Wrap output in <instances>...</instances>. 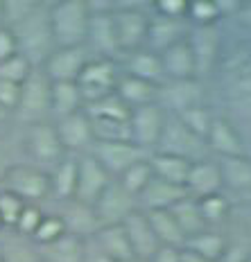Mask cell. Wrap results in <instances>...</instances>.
I'll return each mask as SVG.
<instances>
[{
  "label": "cell",
  "mask_w": 251,
  "mask_h": 262,
  "mask_svg": "<svg viewBox=\"0 0 251 262\" xmlns=\"http://www.w3.org/2000/svg\"><path fill=\"white\" fill-rule=\"evenodd\" d=\"M0 262H3V260H0Z\"/></svg>",
  "instance_id": "obj_62"
},
{
  "label": "cell",
  "mask_w": 251,
  "mask_h": 262,
  "mask_svg": "<svg viewBox=\"0 0 251 262\" xmlns=\"http://www.w3.org/2000/svg\"><path fill=\"white\" fill-rule=\"evenodd\" d=\"M179 262H211V260H206L204 255H199V253H195V251H190V249H181V255H179Z\"/></svg>",
  "instance_id": "obj_56"
},
{
  "label": "cell",
  "mask_w": 251,
  "mask_h": 262,
  "mask_svg": "<svg viewBox=\"0 0 251 262\" xmlns=\"http://www.w3.org/2000/svg\"><path fill=\"white\" fill-rule=\"evenodd\" d=\"M25 149L32 161H34V165L43 172H50L61 158L68 156L61 140H59V136H57L54 122H50V120L27 127Z\"/></svg>",
  "instance_id": "obj_8"
},
{
  "label": "cell",
  "mask_w": 251,
  "mask_h": 262,
  "mask_svg": "<svg viewBox=\"0 0 251 262\" xmlns=\"http://www.w3.org/2000/svg\"><path fill=\"white\" fill-rule=\"evenodd\" d=\"M206 147L213 149L220 158H231V156H244V143L240 138L236 124L226 118L213 120L211 131L206 136Z\"/></svg>",
  "instance_id": "obj_22"
},
{
  "label": "cell",
  "mask_w": 251,
  "mask_h": 262,
  "mask_svg": "<svg viewBox=\"0 0 251 262\" xmlns=\"http://www.w3.org/2000/svg\"><path fill=\"white\" fill-rule=\"evenodd\" d=\"M122 228L127 233L129 247L134 251V258L140 260H152L154 253L161 249V242L156 239L154 231H152V224L147 220V215L143 210H134L127 220L122 222Z\"/></svg>",
  "instance_id": "obj_19"
},
{
  "label": "cell",
  "mask_w": 251,
  "mask_h": 262,
  "mask_svg": "<svg viewBox=\"0 0 251 262\" xmlns=\"http://www.w3.org/2000/svg\"><path fill=\"white\" fill-rule=\"evenodd\" d=\"M32 70H34V66L18 52V54H14V57L5 59V61H0V79L12 81V84H23V81L30 77Z\"/></svg>",
  "instance_id": "obj_45"
},
{
  "label": "cell",
  "mask_w": 251,
  "mask_h": 262,
  "mask_svg": "<svg viewBox=\"0 0 251 262\" xmlns=\"http://www.w3.org/2000/svg\"><path fill=\"white\" fill-rule=\"evenodd\" d=\"M43 215H46V212H43L36 204H27L18 217V224H16V228H14L16 235L32 239V235L36 233V228H39V224L43 220Z\"/></svg>",
  "instance_id": "obj_47"
},
{
  "label": "cell",
  "mask_w": 251,
  "mask_h": 262,
  "mask_svg": "<svg viewBox=\"0 0 251 262\" xmlns=\"http://www.w3.org/2000/svg\"><path fill=\"white\" fill-rule=\"evenodd\" d=\"M172 217L177 220L179 228L183 231L185 239L193 237V235H199L201 231H206V222L201 217V210H199V201L193 199V196H183L179 204H174L172 208Z\"/></svg>",
  "instance_id": "obj_35"
},
{
  "label": "cell",
  "mask_w": 251,
  "mask_h": 262,
  "mask_svg": "<svg viewBox=\"0 0 251 262\" xmlns=\"http://www.w3.org/2000/svg\"><path fill=\"white\" fill-rule=\"evenodd\" d=\"M222 188H224V181H222V172L217 163L208 161H197L193 163L188 172V179H185V192L193 199H206V196L220 194Z\"/></svg>",
  "instance_id": "obj_21"
},
{
  "label": "cell",
  "mask_w": 251,
  "mask_h": 262,
  "mask_svg": "<svg viewBox=\"0 0 251 262\" xmlns=\"http://www.w3.org/2000/svg\"><path fill=\"white\" fill-rule=\"evenodd\" d=\"M5 118H7V113H5V111H3V108H0V122H3V120H5Z\"/></svg>",
  "instance_id": "obj_57"
},
{
  "label": "cell",
  "mask_w": 251,
  "mask_h": 262,
  "mask_svg": "<svg viewBox=\"0 0 251 262\" xmlns=\"http://www.w3.org/2000/svg\"><path fill=\"white\" fill-rule=\"evenodd\" d=\"M251 258V247L247 242H236L228 244L226 251L222 253V258L217 262H249Z\"/></svg>",
  "instance_id": "obj_50"
},
{
  "label": "cell",
  "mask_w": 251,
  "mask_h": 262,
  "mask_svg": "<svg viewBox=\"0 0 251 262\" xmlns=\"http://www.w3.org/2000/svg\"><path fill=\"white\" fill-rule=\"evenodd\" d=\"M179 255H181V249H174V247H161L154 253V258L150 262H179Z\"/></svg>",
  "instance_id": "obj_53"
},
{
  "label": "cell",
  "mask_w": 251,
  "mask_h": 262,
  "mask_svg": "<svg viewBox=\"0 0 251 262\" xmlns=\"http://www.w3.org/2000/svg\"><path fill=\"white\" fill-rule=\"evenodd\" d=\"M25 206L27 204L20 199L18 194H14V192H9V190L0 188V222H3V228H12V231H14Z\"/></svg>",
  "instance_id": "obj_43"
},
{
  "label": "cell",
  "mask_w": 251,
  "mask_h": 262,
  "mask_svg": "<svg viewBox=\"0 0 251 262\" xmlns=\"http://www.w3.org/2000/svg\"><path fill=\"white\" fill-rule=\"evenodd\" d=\"M190 34L188 20H172V18H161V16L152 14L150 27H147V39L145 48L156 54L165 52L168 48L177 46L179 41H185Z\"/></svg>",
  "instance_id": "obj_20"
},
{
  "label": "cell",
  "mask_w": 251,
  "mask_h": 262,
  "mask_svg": "<svg viewBox=\"0 0 251 262\" xmlns=\"http://www.w3.org/2000/svg\"><path fill=\"white\" fill-rule=\"evenodd\" d=\"M3 188L18 194L25 204H39L41 199L50 196V177L36 165H12Z\"/></svg>",
  "instance_id": "obj_11"
},
{
  "label": "cell",
  "mask_w": 251,
  "mask_h": 262,
  "mask_svg": "<svg viewBox=\"0 0 251 262\" xmlns=\"http://www.w3.org/2000/svg\"><path fill=\"white\" fill-rule=\"evenodd\" d=\"M18 54V43H16V36L9 27L0 25V61Z\"/></svg>",
  "instance_id": "obj_51"
},
{
  "label": "cell",
  "mask_w": 251,
  "mask_h": 262,
  "mask_svg": "<svg viewBox=\"0 0 251 262\" xmlns=\"http://www.w3.org/2000/svg\"><path fill=\"white\" fill-rule=\"evenodd\" d=\"M54 129H57V136L61 140L64 149L70 156H81L89 154L95 138H93V129H91V120L86 116V111H77L73 116L59 118L54 120Z\"/></svg>",
  "instance_id": "obj_16"
},
{
  "label": "cell",
  "mask_w": 251,
  "mask_h": 262,
  "mask_svg": "<svg viewBox=\"0 0 251 262\" xmlns=\"http://www.w3.org/2000/svg\"><path fill=\"white\" fill-rule=\"evenodd\" d=\"M0 260L3 262H43L39 247L32 239L14 235L0 244Z\"/></svg>",
  "instance_id": "obj_36"
},
{
  "label": "cell",
  "mask_w": 251,
  "mask_h": 262,
  "mask_svg": "<svg viewBox=\"0 0 251 262\" xmlns=\"http://www.w3.org/2000/svg\"><path fill=\"white\" fill-rule=\"evenodd\" d=\"M152 179H154V172H152L150 156H147L145 161H140V163H136V165L129 167V170L124 172L118 181H120V185H122L129 194L136 196V201H138V194L147 188V183H150Z\"/></svg>",
  "instance_id": "obj_40"
},
{
  "label": "cell",
  "mask_w": 251,
  "mask_h": 262,
  "mask_svg": "<svg viewBox=\"0 0 251 262\" xmlns=\"http://www.w3.org/2000/svg\"><path fill=\"white\" fill-rule=\"evenodd\" d=\"M61 220L66 224V231L70 235H77L81 239L93 237L102 228V224L95 215V208L89 204H81L77 199L66 201V208L61 212Z\"/></svg>",
  "instance_id": "obj_24"
},
{
  "label": "cell",
  "mask_w": 251,
  "mask_h": 262,
  "mask_svg": "<svg viewBox=\"0 0 251 262\" xmlns=\"http://www.w3.org/2000/svg\"><path fill=\"white\" fill-rule=\"evenodd\" d=\"M39 253L43 262H84V239L66 233L46 247H39Z\"/></svg>",
  "instance_id": "obj_32"
},
{
  "label": "cell",
  "mask_w": 251,
  "mask_h": 262,
  "mask_svg": "<svg viewBox=\"0 0 251 262\" xmlns=\"http://www.w3.org/2000/svg\"><path fill=\"white\" fill-rule=\"evenodd\" d=\"M199 210H201V217H204L206 226H208V224H217L228 215V201L222 192L206 196V199H199Z\"/></svg>",
  "instance_id": "obj_46"
},
{
  "label": "cell",
  "mask_w": 251,
  "mask_h": 262,
  "mask_svg": "<svg viewBox=\"0 0 251 262\" xmlns=\"http://www.w3.org/2000/svg\"><path fill=\"white\" fill-rule=\"evenodd\" d=\"M190 50L197 66V79L211 77L217 73V66L222 61V32L220 25L213 27H190L188 34Z\"/></svg>",
  "instance_id": "obj_10"
},
{
  "label": "cell",
  "mask_w": 251,
  "mask_h": 262,
  "mask_svg": "<svg viewBox=\"0 0 251 262\" xmlns=\"http://www.w3.org/2000/svg\"><path fill=\"white\" fill-rule=\"evenodd\" d=\"M145 215L150 220L152 231H154L156 239L161 242V247H174V249L185 247V235L179 228V224L172 217L170 210H152V212H145Z\"/></svg>",
  "instance_id": "obj_33"
},
{
  "label": "cell",
  "mask_w": 251,
  "mask_h": 262,
  "mask_svg": "<svg viewBox=\"0 0 251 262\" xmlns=\"http://www.w3.org/2000/svg\"><path fill=\"white\" fill-rule=\"evenodd\" d=\"M50 93H52V81L46 77L41 68H34L23 84H20V100L16 106L14 116L30 124L46 122L50 118Z\"/></svg>",
  "instance_id": "obj_4"
},
{
  "label": "cell",
  "mask_w": 251,
  "mask_h": 262,
  "mask_svg": "<svg viewBox=\"0 0 251 262\" xmlns=\"http://www.w3.org/2000/svg\"><path fill=\"white\" fill-rule=\"evenodd\" d=\"M91 154L100 161V165L111 174L113 179H120L124 172L136 163L145 161L147 151L136 147L132 140H116V143H93Z\"/></svg>",
  "instance_id": "obj_12"
},
{
  "label": "cell",
  "mask_w": 251,
  "mask_h": 262,
  "mask_svg": "<svg viewBox=\"0 0 251 262\" xmlns=\"http://www.w3.org/2000/svg\"><path fill=\"white\" fill-rule=\"evenodd\" d=\"M159 104L174 116L204 104V84L201 79H165L159 86Z\"/></svg>",
  "instance_id": "obj_13"
},
{
  "label": "cell",
  "mask_w": 251,
  "mask_h": 262,
  "mask_svg": "<svg viewBox=\"0 0 251 262\" xmlns=\"http://www.w3.org/2000/svg\"><path fill=\"white\" fill-rule=\"evenodd\" d=\"M95 215L100 220L102 226H118L132 215L134 210H138V201L134 194H129L127 190L120 185L118 179H113L109 183V188L100 194V199L93 204Z\"/></svg>",
  "instance_id": "obj_14"
},
{
  "label": "cell",
  "mask_w": 251,
  "mask_h": 262,
  "mask_svg": "<svg viewBox=\"0 0 251 262\" xmlns=\"http://www.w3.org/2000/svg\"><path fill=\"white\" fill-rule=\"evenodd\" d=\"M9 167H12V163H9V156H7V149H5L3 140H0V183L5 181V177H7Z\"/></svg>",
  "instance_id": "obj_55"
},
{
  "label": "cell",
  "mask_w": 251,
  "mask_h": 262,
  "mask_svg": "<svg viewBox=\"0 0 251 262\" xmlns=\"http://www.w3.org/2000/svg\"><path fill=\"white\" fill-rule=\"evenodd\" d=\"M165 116H168L165 108L159 102L132 108V116H129L132 143L136 147H140L143 151H147V154L156 151V145H159L161 134H163V124H165Z\"/></svg>",
  "instance_id": "obj_9"
},
{
  "label": "cell",
  "mask_w": 251,
  "mask_h": 262,
  "mask_svg": "<svg viewBox=\"0 0 251 262\" xmlns=\"http://www.w3.org/2000/svg\"><path fill=\"white\" fill-rule=\"evenodd\" d=\"M185 20L190 27H213L220 25L222 14L217 9L215 0H193V3H188Z\"/></svg>",
  "instance_id": "obj_39"
},
{
  "label": "cell",
  "mask_w": 251,
  "mask_h": 262,
  "mask_svg": "<svg viewBox=\"0 0 251 262\" xmlns=\"http://www.w3.org/2000/svg\"><path fill=\"white\" fill-rule=\"evenodd\" d=\"M217 75L226 104L240 118L251 120V43H242L222 54Z\"/></svg>",
  "instance_id": "obj_1"
},
{
  "label": "cell",
  "mask_w": 251,
  "mask_h": 262,
  "mask_svg": "<svg viewBox=\"0 0 251 262\" xmlns=\"http://www.w3.org/2000/svg\"><path fill=\"white\" fill-rule=\"evenodd\" d=\"M116 93L129 108H138V106L152 104V102H159V86L143 81L138 77H132V75H120Z\"/></svg>",
  "instance_id": "obj_29"
},
{
  "label": "cell",
  "mask_w": 251,
  "mask_h": 262,
  "mask_svg": "<svg viewBox=\"0 0 251 262\" xmlns=\"http://www.w3.org/2000/svg\"><path fill=\"white\" fill-rule=\"evenodd\" d=\"M91 9L86 0H57L50 3V27L57 48L86 46Z\"/></svg>",
  "instance_id": "obj_3"
},
{
  "label": "cell",
  "mask_w": 251,
  "mask_h": 262,
  "mask_svg": "<svg viewBox=\"0 0 251 262\" xmlns=\"http://www.w3.org/2000/svg\"><path fill=\"white\" fill-rule=\"evenodd\" d=\"M84 262H113L109 255L95 244V239H84Z\"/></svg>",
  "instance_id": "obj_52"
},
{
  "label": "cell",
  "mask_w": 251,
  "mask_h": 262,
  "mask_svg": "<svg viewBox=\"0 0 251 262\" xmlns=\"http://www.w3.org/2000/svg\"><path fill=\"white\" fill-rule=\"evenodd\" d=\"M66 233L68 231H66V224H64L61 215H43L39 228L32 235V242L36 247H46V244L54 242V239H59L61 235H66Z\"/></svg>",
  "instance_id": "obj_44"
},
{
  "label": "cell",
  "mask_w": 251,
  "mask_h": 262,
  "mask_svg": "<svg viewBox=\"0 0 251 262\" xmlns=\"http://www.w3.org/2000/svg\"><path fill=\"white\" fill-rule=\"evenodd\" d=\"M93 54L86 46L79 48H54L48 61L43 63V73L50 81H77L84 66Z\"/></svg>",
  "instance_id": "obj_17"
},
{
  "label": "cell",
  "mask_w": 251,
  "mask_h": 262,
  "mask_svg": "<svg viewBox=\"0 0 251 262\" xmlns=\"http://www.w3.org/2000/svg\"><path fill=\"white\" fill-rule=\"evenodd\" d=\"M152 14L161 16V18L185 20V14H188V3H185V0H156V3L152 5Z\"/></svg>",
  "instance_id": "obj_48"
},
{
  "label": "cell",
  "mask_w": 251,
  "mask_h": 262,
  "mask_svg": "<svg viewBox=\"0 0 251 262\" xmlns=\"http://www.w3.org/2000/svg\"><path fill=\"white\" fill-rule=\"evenodd\" d=\"M84 111L89 118H104V120H129V116H132V108L120 100L118 93H111V95L84 106Z\"/></svg>",
  "instance_id": "obj_38"
},
{
  "label": "cell",
  "mask_w": 251,
  "mask_h": 262,
  "mask_svg": "<svg viewBox=\"0 0 251 262\" xmlns=\"http://www.w3.org/2000/svg\"><path fill=\"white\" fill-rule=\"evenodd\" d=\"M39 5V0H3V25L9 30L20 25L27 16L36 12Z\"/></svg>",
  "instance_id": "obj_42"
},
{
  "label": "cell",
  "mask_w": 251,
  "mask_h": 262,
  "mask_svg": "<svg viewBox=\"0 0 251 262\" xmlns=\"http://www.w3.org/2000/svg\"><path fill=\"white\" fill-rule=\"evenodd\" d=\"M159 57L163 63L165 79H197V66H195V57L193 50H190L188 39L168 48Z\"/></svg>",
  "instance_id": "obj_26"
},
{
  "label": "cell",
  "mask_w": 251,
  "mask_h": 262,
  "mask_svg": "<svg viewBox=\"0 0 251 262\" xmlns=\"http://www.w3.org/2000/svg\"><path fill=\"white\" fill-rule=\"evenodd\" d=\"M84 111V100L77 89V81H52L50 93V116L54 120Z\"/></svg>",
  "instance_id": "obj_28"
},
{
  "label": "cell",
  "mask_w": 251,
  "mask_h": 262,
  "mask_svg": "<svg viewBox=\"0 0 251 262\" xmlns=\"http://www.w3.org/2000/svg\"><path fill=\"white\" fill-rule=\"evenodd\" d=\"M111 181L113 177L100 165V161L91 151L77 156V192H75L77 201L93 206Z\"/></svg>",
  "instance_id": "obj_15"
},
{
  "label": "cell",
  "mask_w": 251,
  "mask_h": 262,
  "mask_svg": "<svg viewBox=\"0 0 251 262\" xmlns=\"http://www.w3.org/2000/svg\"><path fill=\"white\" fill-rule=\"evenodd\" d=\"M50 177V194L59 201L75 199L77 192V156H66L48 172Z\"/></svg>",
  "instance_id": "obj_27"
},
{
  "label": "cell",
  "mask_w": 251,
  "mask_h": 262,
  "mask_svg": "<svg viewBox=\"0 0 251 262\" xmlns=\"http://www.w3.org/2000/svg\"><path fill=\"white\" fill-rule=\"evenodd\" d=\"M150 165H152V172H154L156 179L185 188V179H188V172H190V167H193V163L185 161V158L172 156V154H163V151H152Z\"/></svg>",
  "instance_id": "obj_30"
},
{
  "label": "cell",
  "mask_w": 251,
  "mask_h": 262,
  "mask_svg": "<svg viewBox=\"0 0 251 262\" xmlns=\"http://www.w3.org/2000/svg\"><path fill=\"white\" fill-rule=\"evenodd\" d=\"M177 118L181 120V122H183L190 131H193L195 136H199L201 140H206V136H208V131H211L213 120H215V116H213V113L208 111V106H206V104H199V106L188 108V111L179 113Z\"/></svg>",
  "instance_id": "obj_41"
},
{
  "label": "cell",
  "mask_w": 251,
  "mask_h": 262,
  "mask_svg": "<svg viewBox=\"0 0 251 262\" xmlns=\"http://www.w3.org/2000/svg\"><path fill=\"white\" fill-rule=\"evenodd\" d=\"M127 262H150V260H140V258H132V260H127Z\"/></svg>",
  "instance_id": "obj_59"
},
{
  "label": "cell",
  "mask_w": 251,
  "mask_h": 262,
  "mask_svg": "<svg viewBox=\"0 0 251 262\" xmlns=\"http://www.w3.org/2000/svg\"><path fill=\"white\" fill-rule=\"evenodd\" d=\"M20 100V84H12V81L0 79V108L5 113H14Z\"/></svg>",
  "instance_id": "obj_49"
},
{
  "label": "cell",
  "mask_w": 251,
  "mask_h": 262,
  "mask_svg": "<svg viewBox=\"0 0 251 262\" xmlns=\"http://www.w3.org/2000/svg\"><path fill=\"white\" fill-rule=\"evenodd\" d=\"M124 75H132L143 81H150L154 86H161L165 81V73H163L161 57L156 52L140 48L136 52L124 54Z\"/></svg>",
  "instance_id": "obj_25"
},
{
  "label": "cell",
  "mask_w": 251,
  "mask_h": 262,
  "mask_svg": "<svg viewBox=\"0 0 251 262\" xmlns=\"http://www.w3.org/2000/svg\"><path fill=\"white\" fill-rule=\"evenodd\" d=\"M93 239L113 262H127L134 258V251L129 247V239L122 224H118V226H102L93 235Z\"/></svg>",
  "instance_id": "obj_31"
},
{
  "label": "cell",
  "mask_w": 251,
  "mask_h": 262,
  "mask_svg": "<svg viewBox=\"0 0 251 262\" xmlns=\"http://www.w3.org/2000/svg\"><path fill=\"white\" fill-rule=\"evenodd\" d=\"M226 239L220 235V233H213V231H201L199 235H193L185 239V249L195 251V253L204 255L206 260L217 262L222 258V253L226 251Z\"/></svg>",
  "instance_id": "obj_37"
},
{
  "label": "cell",
  "mask_w": 251,
  "mask_h": 262,
  "mask_svg": "<svg viewBox=\"0 0 251 262\" xmlns=\"http://www.w3.org/2000/svg\"><path fill=\"white\" fill-rule=\"evenodd\" d=\"M188 196L185 188L181 185H174V183H168V181H161V179H152L147 183V188L138 194V208L145 210V212H152V210H170L174 204Z\"/></svg>",
  "instance_id": "obj_23"
},
{
  "label": "cell",
  "mask_w": 251,
  "mask_h": 262,
  "mask_svg": "<svg viewBox=\"0 0 251 262\" xmlns=\"http://www.w3.org/2000/svg\"><path fill=\"white\" fill-rule=\"evenodd\" d=\"M206 149H208L206 140L195 136L174 113H168L165 124H163L161 140H159V145H156V151L185 158V161H190V163H197V161H204Z\"/></svg>",
  "instance_id": "obj_7"
},
{
  "label": "cell",
  "mask_w": 251,
  "mask_h": 262,
  "mask_svg": "<svg viewBox=\"0 0 251 262\" xmlns=\"http://www.w3.org/2000/svg\"><path fill=\"white\" fill-rule=\"evenodd\" d=\"M86 48H89L93 57L118 59V54H122L118 46L116 25H113V9L111 12H91Z\"/></svg>",
  "instance_id": "obj_18"
},
{
  "label": "cell",
  "mask_w": 251,
  "mask_h": 262,
  "mask_svg": "<svg viewBox=\"0 0 251 262\" xmlns=\"http://www.w3.org/2000/svg\"><path fill=\"white\" fill-rule=\"evenodd\" d=\"M217 165H220L224 188H231V190H236V192L251 190V158H247V154L220 158Z\"/></svg>",
  "instance_id": "obj_34"
},
{
  "label": "cell",
  "mask_w": 251,
  "mask_h": 262,
  "mask_svg": "<svg viewBox=\"0 0 251 262\" xmlns=\"http://www.w3.org/2000/svg\"><path fill=\"white\" fill-rule=\"evenodd\" d=\"M12 32L16 36V43H18V52L34 68H43V63L57 48L50 27V3H41L36 12L27 16L20 25L12 27Z\"/></svg>",
  "instance_id": "obj_2"
},
{
  "label": "cell",
  "mask_w": 251,
  "mask_h": 262,
  "mask_svg": "<svg viewBox=\"0 0 251 262\" xmlns=\"http://www.w3.org/2000/svg\"><path fill=\"white\" fill-rule=\"evenodd\" d=\"M118 81H120V68L116 59L91 57L89 63L81 70V75L77 77V89L81 93L84 106L116 93Z\"/></svg>",
  "instance_id": "obj_6"
},
{
  "label": "cell",
  "mask_w": 251,
  "mask_h": 262,
  "mask_svg": "<svg viewBox=\"0 0 251 262\" xmlns=\"http://www.w3.org/2000/svg\"><path fill=\"white\" fill-rule=\"evenodd\" d=\"M0 228H3V222H0Z\"/></svg>",
  "instance_id": "obj_60"
},
{
  "label": "cell",
  "mask_w": 251,
  "mask_h": 262,
  "mask_svg": "<svg viewBox=\"0 0 251 262\" xmlns=\"http://www.w3.org/2000/svg\"><path fill=\"white\" fill-rule=\"evenodd\" d=\"M0 25H3V0H0Z\"/></svg>",
  "instance_id": "obj_58"
},
{
  "label": "cell",
  "mask_w": 251,
  "mask_h": 262,
  "mask_svg": "<svg viewBox=\"0 0 251 262\" xmlns=\"http://www.w3.org/2000/svg\"><path fill=\"white\" fill-rule=\"evenodd\" d=\"M152 14L143 3H116L113 9V25H116L118 46L122 54L136 52L145 48L147 27Z\"/></svg>",
  "instance_id": "obj_5"
},
{
  "label": "cell",
  "mask_w": 251,
  "mask_h": 262,
  "mask_svg": "<svg viewBox=\"0 0 251 262\" xmlns=\"http://www.w3.org/2000/svg\"><path fill=\"white\" fill-rule=\"evenodd\" d=\"M236 18H238L240 25H244L247 30H251V3H242V5H240Z\"/></svg>",
  "instance_id": "obj_54"
},
{
  "label": "cell",
  "mask_w": 251,
  "mask_h": 262,
  "mask_svg": "<svg viewBox=\"0 0 251 262\" xmlns=\"http://www.w3.org/2000/svg\"><path fill=\"white\" fill-rule=\"evenodd\" d=\"M249 262H251V258H249Z\"/></svg>",
  "instance_id": "obj_61"
}]
</instances>
